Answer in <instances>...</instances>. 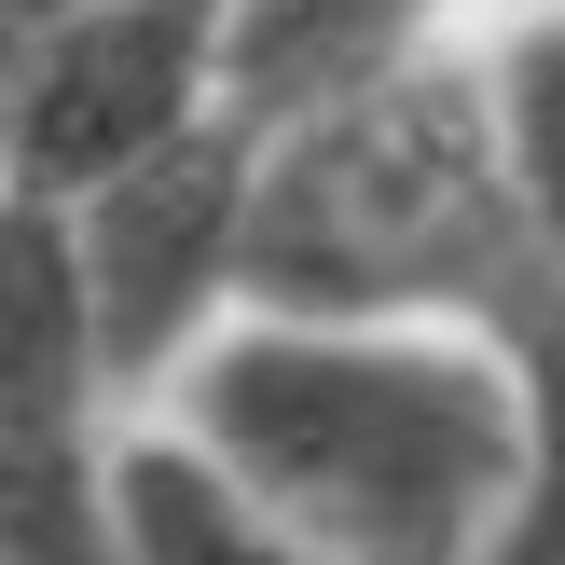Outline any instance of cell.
<instances>
[{"label":"cell","instance_id":"cell-5","mask_svg":"<svg viewBox=\"0 0 565 565\" xmlns=\"http://www.w3.org/2000/svg\"><path fill=\"white\" fill-rule=\"evenodd\" d=\"M97 303H83V248L70 207L0 193V469L14 456H97Z\"/></svg>","mask_w":565,"mask_h":565},{"label":"cell","instance_id":"cell-1","mask_svg":"<svg viewBox=\"0 0 565 565\" xmlns=\"http://www.w3.org/2000/svg\"><path fill=\"white\" fill-rule=\"evenodd\" d=\"M166 441L303 565H497L524 511H565V441L469 331L235 318L180 359Z\"/></svg>","mask_w":565,"mask_h":565},{"label":"cell","instance_id":"cell-4","mask_svg":"<svg viewBox=\"0 0 565 565\" xmlns=\"http://www.w3.org/2000/svg\"><path fill=\"white\" fill-rule=\"evenodd\" d=\"M248 152H263V125H207V138L125 166V180H97L70 207L110 401L125 386H180V359L248 318Z\"/></svg>","mask_w":565,"mask_h":565},{"label":"cell","instance_id":"cell-9","mask_svg":"<svg viewBox=\"0 0 565 565\" xmlns=\"http://www.w3.org/2000/svg\"><path fill=\"white\" fill-rule=\"evenodd\" d=\"M55 14H83V0H0V55H14L28 28H55Z\"/></svg>","mask_w":565,"mask_h":565},{"label":"cell","instance_id":"cell-7","mask_svg":"<svg viewBox=\"0 0 565 565\" xmlns=\"http://www.w3.org/2000/svg\"><path fill=\"white\" fill-rule=\"evenodd\" d=\"M483 125H497L524 235L565 263V0H524V28L483 55Z\"/></svg>","mask_w":565,"mask_h":565},{"label":"cell","instance_id":"cell-2","mask_svg":"<svg viewBox=\"0 0 565 565\" xmlns=\"http://www.w3.org/2000/svg\"><path fill=\"white\" fill-rule=\"evenodd\" d=\"M248 318H401L469 331L524 373L565 441V263L524 235L483 125V70H401L263 125L248 152Z\"/></svg>","mask_w":565,"mask_h":565},{"label":"cell","instance_id":"cell-6","mask_svg":"<svg viewBox=\"0 0 565 565\" xmlns=\"http://www.w3.org/2000/svg\"><path fill=\"white\" fill-rule=\"evenodd\" d=\"M441 0H221V70H235L248 125H290V110L345 97V83L428 55Z\"/></svg>","mask_w":565,"mask_h":565},{"label":"cell","instance_id":"cell-8","mask_svg":"<svg viewBox=\"0 0 565 565\" xmlns=\"http://www.w3.org/2000/svg\"><path fill=\"white\" fill-rule=\"evenodd\" d=\"M110 524H125V565H303V552H276L166 428L110 441Z\"/></svg>","mask_w":565,"mask_h":565},{"label":"cell","instance_id":"cell-3","mask_svg":"<svg viewBox=\"0 0 565 565\" xmlns=\"http://www.w3.org/2000/svg\"><path fill=\"white\" fill-rule=\"evenodd\" d=\"M248 125L221 70V0H83L0 55V193L83 207L97 180Z\"/></svg>","mask_w":565,"mask_h":565}]
</instances>
